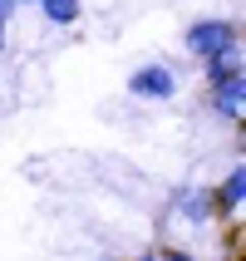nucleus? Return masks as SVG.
I'll return each instance as SVG.
<instances>
[{"instance_id":"obj_3","label":"nucleus","mask_w":246,"mask_h":261,"mask_svg":"<svg viewBox=\"0 0 246 261\" xmlns=\"http://www.w3.org/2000/svg\"><path fill=\"white\" fill-rule=\"evenodd\" d=\"M173 207L192 222V227H202V222H212L217 197H212V188H187V192H173Z\"/></svg>"},{"instance_id":"obj_4","label":"nucleus","mask_w":246,"mask_h":261,"mask_svg":"<svg viewBox=\"0 0 246 261\" xmlns=\"http://www.w3.org/2000/svg\"><path fill=\"white\" fill-rule=\"evenodd\" d=\"M202 69H207V84H212V94H217V89H236V84H241V59H236V55L212 59V64H202Z\"/></svg>"},{"instance_id":"obj_5","label":"nucleus","mask_w":246,"mask_h":261,"mask_svg":"<svg viewBox=\"0 0 246 261\" xmlns=\"http://www.w3.org/2000/svg\"><path fill=\"white\" fill-rule=\"evenodd\" d=\"M44 15H49V25H74L79 20V0H40Z\"/></svg>"},{"instance_id":"obj_8","label":"nucleus","mask_w":246,"mask_h":261,"mask_svg":"<svg viewBox=\"0 0 246 261\" xmlns=\"http://www.w3.org/2000/svg\"><path fill=\"white\" fill-rule=\"evenodd\" d=\"M158 261H192L187 251H168V256H158Z\"/></svg>"},{"instance_id":"obj_6","label":"nucleus","mask_w":246,"mask_h":261,"mask_svg":"<svg viewBox=\"0 0 246 261\" xmlns=\"http://www.w3.org/2000/svg\"><path fill=\"white\" fill-rule=\"evenodd\" d=\"M212 103H217V114H227V118H241V103H246V94H241V84H236V89H217V94H212Z\"/></svg>"},{"instance_id":"obj_1","label":"nucleus","mask_w":246,"mask_h":261,"mask_svg":"<svg viewBox=\"0 0 246 261\" xmlns=\"http://www.w3.org/2000/svg\"><path fill=\"white\" fill-rule=\"evenodd\" d=\"M236 25L232 20H197V25H187V49L202 64H212V59H227V55H236Z\"/></svg>"},{"instance_id":"obj_10","label":"nucleus","mask_w":246,"mask_h":261,"mask_svg":"<svg viewBox=\"0 0 246 261\" xmlns=\"http://www.w3.org/2000/svg\"><path fill=\"white\" fill-rule=\"evenodd\" d=\"M0 44H5V20H0Z\"/></svg>"},{"instance_id":"obj_11","label":"nucleus","mask_w":246,"mask_h":261,"mask_svg":"<svg viewBox=\"0 0 246 261\" xmlns=\"http://www.w3.org/2000/svg\"><path fill=\"white\" fill-rule=\"evenodd\" d=\"M138 261H158V256H138Z\"/></svg>"},{"instance_id":"obj_12","label":"nucleus","mask_w":246,"mask_h":261,"mask_svg":"<svg viewBox=\"0 0 246 261\" xmlns=\"http://www.w3.org/2000/svg\"><path fill=\"white\" fill-rule=\"evenodd\" d=\"M15 5H25V0H15Z\"/></svg>"},{"instance_id":"obj_9","label":"nucleus","mask_w":246,"mask_h":261,"mask_svg":"<svg viewBox=\"0 0 246 261\" xmlns=\"http://www.w3.org/2000/svg\"><path fill=\"white\" fill-rule=\"evenodd\" d=\"M15 10V0H0V20H5V15H10Z\"/></svg>"},{"instance_id":"obj_2","label":"nucleus","mask_w":246,"mask_h":261,"mask_svg":"<svg viewBox=\"0 0 246 261\" xmlns=\"http://www.w3.org/2000/svg\"><path fill=\"white\" fill-rule=\"evenodd\" d=\"M128 89L138 94V99H173V89H177V74H173V64H143V69L128 79Z\"/></svg>"},{"instance_id":"obj_7","label":"nucleus","mask_w":246,"mask_h":261,"mask_svg":"<svg viewBox=\"0 0 246 261\" xmlns=\"http://www.w3.org/2000/svg\"><path fill=\"white\" fill-rule=\"evenodd\" d=\"M241 197H246V173L236 168V173L222 182V207H227V212H236V207H241Z\"/></svg>"}]
</instances>
